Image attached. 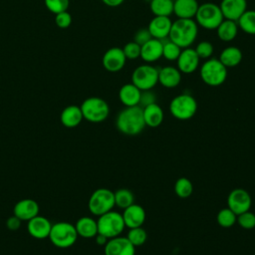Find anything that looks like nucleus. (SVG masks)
<instances>
[{"label": "nucleus", "mask_w": 255, "mask_h": 255, "mask_svg": "<svg viewBox=\"0 0 255 255\" xmlns=\"http://www.w3.org/2000/svg\"><path fill=\"white\" fill-rule=\"evenodd\" d=\"M116 126L118 129L127 135H136L145 127L142 108L139 106L126 107L117 116Z\"/></svg>", "instance_id": "obj_1"}, {"label": "nucleus", "mask_w": 255, "mask_h": 255, "mask_svg": "<svg viewBox=\"0 0 255 255\" xmlns=\"http://www.w3.org/2000/svg\"><path fill=\"white\" fill-rule=\"evenodd\" d=\"M198 25L194 19H179L172 21L168 39L181 49L191 47L198 36Z\"/></svg>", "instance_id": "obj_2"}, {"label": "nucleus", "mask_w": 255, "mask_h": 255, "mask_svg": "<svg viewBox=\"0 0 255 255\" xmlns=\"http://www.w3.org/2000/svg\"><path fill=\"white\" fill-rule=\"evenodd\" d=\"M227 68L218 58L207 59L199 66V76L201 81L209 87H219L227 79Z\"/></svg>", "instance_id": "obj_3"}, {"label": "nucleus", "mask_w": 255, "mask_h": 255, "mask_svg": "<svg viewBox=\"0 0 255 255\" xmlns=\"http://www.w3.org/2000/svg\"><path fill=\"white\" fill-rule=\"evenodd\" d=\"M223 15L218 4L213 2H205L199 4L194 20L198 27L205 30H216L223 21Z\"/></svg>", "instance_id": "obj_4"}, {"label": "nucleus", "mask_w": 255, "mask_h": 255, "mask_svg": "<svg viewBox=\"0 0 255 255\" xmlns=\"http://www.w3.org/2000/svg\"><path fill=\"white\" fill-rule=\"evenodd\" d=\"M48 238L58 248H69L77 241L78 233L75 225L70 222L60 221L52 224Z\"/></svg>", "instance_id": "obj_5"}, {"label": "nucleus", "mask_w": 255, "mask_h": 255, "mask_svg": "<svg viewBox=\"0 0 255 255\" xmlns=\"http://www.w3.org/2000/svg\"><path fill=\"white\" fill-rule=\"evenodd\" d=\"M169 112L173 118L179 121H187L196 114L197 102L190 94H179L170 101Z\"/></svg>", "instance_id": "obj_6"}, {"label": "nucleus", "mask_w": 255, "mask_h": 255, "mask_svg": "<svg viewBox=\"0 0 255 255\" xmlns=\"http://www.w3.org/2000/svg\"><path fill=\"white\" fill-rule=\"evenodd\" d=\"M83 118L91 123L104 122L110 115L109 104L102 98H87L80 106Z\"/></svg>", "instance_id": "obj_7"}, {"label": "nucleus", "mask_w": 255, "mask_h": 255, "mask_svg": "<svg viewBox=\"0 0 255 255\" xmlns=\"http://www.w3.org/2000/svg\"><path fill=\"white\" fill-rule=\"evenodd\" d=\"M97 224L98 233L109 239L120 236L126 227L123 215L114 210L100 215L97 220Z\"/></svg>", "instance_id": "obj_8"}, {"label": "nucleus", "mask_w": 255, "mask_h": 255, "mask_svg": "<svg viewBox=\"0 0 255 255\" xmlns=\"http://www.w3.org/2000/svg\"><path fill=\"white\" fill-rule=\"evenodd\" d=\"M116 206L115 194L111 189L101 187L96 189L90 196L88 208L90 212L96 216L107 213Z\"/></svg>", "instance_id": "obj_9"}, {"label": "nucleus", "mask_w": 255, "mask_h": 255, "mask_svg": "<svg viewBox=\"0 0 255 255\" xmlns=\"http://www.w3.org/2000/svg\"><path fill=\"white\" fill-rule=\"evenodd\" d=\"M131 83L140 91L152 90L158 84V69L147 63L137 66L131 73Z\"/></svg>", "instance_id": "obj_10"}, {"label": "nucleus", "mask_w": 255, "mask_h": 255, "mask_svg": "<svg viewBox=\"0 0 255 255\" xmlns=\"http://www.w3.org/2000/svg\"><path fill=\"white\" fill-rule=\"evenodd\" d=\"M252 199L250 194L243 188H235L230 191L227 197V207L236 215L250 210Z\"/></svg>", "instance_id": "obj_11"}, {"label": "nucleus", "mask_w": 255, "mask_h": 255, "mask_svg": "<svg viewBox=\"0 0 255 255\" xmlns=\"http://www.w3.org/2000/svg\"><path fill=\"white\" fill-rule=\"evenodd\" d=\"M127 63V58L123 48L112 47L108 49L102 58V64L105 70L110 73H118L124 69Z\"/></svg>", "instance_id": "obj_12"}, {"label": "nucleus", "mask_w": 255, "mask_h": 255, "mask_svg": "<svg viewBox=\"0 0 255 255\" xmlns=\"http://www.w3.org/2000/svg\"><path fill=\"white\" fill-rule=\"evenodd\" d=\"M176 62V68L181 74L189 75L194 73L200 66V58L194 48L188 47L181 50Z\"/></svg>", "instance_id": "obj_13"}, {"label": "nucleus", "mask_w": 255, "mask_h": 255, "mask_svg": "<svg viewBox=\"0 0 255 255\" xmlns=\"http://www.w3.org/2000/svg\"><path fill=\"white\" fill-rule=\"evenodd\" d=\"M105 255H135V247L127 237L117 236L108 240L105 245Z\"/></svg>", "instance_id": "obj_14"}, {"label": "nucleus", "mask_w": 255, "mask_h": 255, "mask_svg": "<svg viewBox=\"0 0 255 255\" xmlns=\"http://www.w3.org/2000/svg\"><path fill=\"white\" fill-rule=\"evenodd\" d=\"M172 20L168 16H153L147 24V30L154 39L164 41L168 39Z\"/></svg>", "instance_id": "obj_15"}, {"label": "nucleus", "mask_w": 255, "mask_h": 255, "mask_svg": "<svg viewBox=\"0 0 255 255\" xmlns=\"http://www.w3.org/2000/svg\"><path fill=\"white\" fill-rule=\"evenodd\" d=\"M28 233L36 239H45L49 237L52 223L44 216L36 215L29 221H27Z\"/></svg>", "instance_id": "obj_16"}, {"label": "nucleus", "mask_w": 255, "mask_h": 255, "mask_svg": "<svg viewBox=\"0 0 255 255\" xmlns=\"http://www.w3.org/2000/svg\"><path fill=\"white\" fill-rule=\"evenodd\" d=\"M247 0H221L219 7L223 18L237 21L247 10Z\"/></svg>", "instance_id": "obj_17"}, {"label": "nucleus", "mask_w": 255, "mask_h": 255, "mask_svg": "<svg viewBox=\"0 0 255 255\" xmlns=\"http://www.w3.org/2000/svg\"><path fill=\"white\" fill-rule=\"evenodd\" d=\"M122 215L124 218L125 225L128 229L142 226L146 217L145 210L143 209V207L135 203H132L128 207L125 208Z\"/></svg>", "instance_id": "obj_18"}, {"label": "nucleus", "mask_w": 255, "mask_h": 255, "mask_svg": "<svg viewBox=\"0 0 255 255\" xmlns=\"http://www.w3.org/2000/svg\"><path fill=\"white\" fill-rule=\"evenodd\" d=\"M163 41L151 38L146 43L141 45L140 59L147 64H152L162 58Z\"/></svg>", "instance_id": "obj_19"}, {"label": "nucleus", "mask_w": 255, "mask_h": 255, "mask_svg": "<svg viewBox=\"0 0 255 255\" xmlns=\"http://www.w3.org/2000/svg\"><path fill=\"white\" fill-rule=\"evenodd\" d=\"M39 213V204L30 198L19 200L14 208L13 214L22 221H29Z\"/></svg>", "instance_id": "obj_20"}, {"label": "nucleus", "mask_w": 255, "mask_h": 255, "mask_svg": "<svg viewBox=\"0 0 255 255\" xmlns=\"http://www.w3.org/2000/svg\"><path fill=\"white\" fill-rule=\"evenodd\" d=\"M182 74L174 66H164L158 69V84L166 89L176 88L181 82Z\"/></svg>", "instance_id": "obj_21"}, {"label": "nucleus", "mask_w": 255, "mask_h": 255, "mask_svg": "<svg viewBox=\"0 0 255 255\" xmlns=\"http://www.w3.org/2000/svg\"><path fill=\"white\" fill-rule=\"evenodd\" d=\"M198 7L197 0H173V14L179 19H194Z\"/></svg>", "instance_id": "obj_22"}, {"label": "nucleus", "mask_w": 255, "mask_h": 255, "mask_svg": "<svg viewBox=\"0 0 255 255\" xmlns=\"http://www.w3.org/2000/svg\"><path fill=\"white\" fill-rule=\"evenodd\" d=\"M140 94L141 91L137 87L132 83H128L121 87L119 91V99L125 107H134L139 104Z\"/></svg>", "instance_id": "obj_23"}, {"label": "nucleus", "mask_w": 255, "mask_h": 255, "mask_svg": "<svg viewBox=\"0 0 255 255\" xmlns=\"http://www.w3.org/2000/svg\"><path fill=\"white\" fill-rule=\"evenodd\" d=\"M83 119L84 118H83L81 108L77 105H70L66 107L60 115L61 124L64 127L70 128L78 127L83 121Z\"/></svg>", "instance_id": "obj_24"}, {"label": "nucleus", "mask_w": 255, "mask_h": 255, "mask_svg": "<svg viewBox=\"0 0 255 255\" xmlns=\"http://www.w3.org/2000/svg\"><path fill=\"white\" fill-rule=\"evenodd\" d=\"M142 114H143L144 124L149 128L159 127L162 124L164 119L163 110L156 103L142 108Z\"/></svg>", "instance_id": "obj_25"}, {"label": "nucleus", "mask_w": 255, "mask_h": 255, "mask_svg": "<svg viewBox=\"0 0 255 255\" xmlns=\"http://www.w3.org/2000/svg\"><path fill=\"white\" fill-rule=\"evenodd\" d=\"M216 35L222 42H232L238 35L239 27L236 21L223 19V21L216 28Z\"/></svg>", "instance_id": "obj_26"}, {"label": "nucleus", "mask_w": 255, "mask_h": 255, "mask_svg": "<svg viewBox=\"0 0 255 255\" xmlns=\"http://www.w3.org/2000/svg\"><path fill=\"white\" fill-rule=\"evenodd\" d=\"M243 59V54L240 48L236 46H227L219 54L218 60L228 69L238 66Z\"/></svg>", "instance_id": "obj_27"}, {"label": "nucleus", "mask_w": 255, "mask_h": 255, "mask_svg": "<svg viewBox=\"0 0 255 255\" xmlns=\"http://www.w3.org/2000/svg\"><path fill=\"white\" fill-rule=\"evenodd\" d=\"M78 236L83 238H95L98 234L97 220L90 216H83L79 218L75 224Z\"/></svg>", "instance_id": "obj_28"}, {"label": "nucleus", "mask_w": 255, "mask_h": 255, "mask_svg": "<svg viewBox=\"0 0 255 255\" xmlns=\"http://www.w3.org/2000/svg\"><path fill=\"white\" fill-rule=\"evenodd\" d=\"M236 22L239 30L247 35H255V10L247 9Z\"/></svg>", "instance_id": "obj_29"}, {"label": "nucleus", "mask_w": 255, "mask_h": 255, "mask_svg": "<svg viewBox=\"0 0 255 255\" xmlns=\"http://www.w3.org/2000/svg\"><path fill=\"white\" fill-rule=\"evenodd\" d=\"M149 9L153 16H168L173 14V0H149Z\"/></svg>", "instance_id": "obj_30"}, {"label": "nucleus", "mask_w": 255, "mask_h": 255, "mask_svg": "<svg viewBox=\"0 0 255 255\" xmlns=\"http://www.w3.org/2000/svg\"><path fill=\"white\" fill-rule=\"evenodd\" d=\"M114 194H115V204L122 209H125L129 205H131L132 203H134L133 193L129 189L120 188L116 192H114Z\"/></svg>", "instance_id": "obj_31"}, {"label": "nucleus", "mask_w": 255, "mask_h": 255, "mask_svg": "<svg viewBox=\"0 0 255 255\" xmlns=\"http://www.w3.org/2000/svg\"><path fill=\"white\" fill-rule=\"evenodd\" d=\"M193 191V185L187 177H179L174 183V192L180 198H187Z\"/></svg>", "instance_id": "obj_32"}, {"label": "nucleus", "mask_w": 255, "mask_h": 255, "mask_svg": "<svg viewBox=\"0 0 255 255\" xmlns=\"http://www.w3.org/2000/svg\"><path fill=\"white\" fill-rule=\"evenodd\" d=\"M216 220L221 227L229 228L236 223L237 215L231 209H229L228 207H225L219 210L216 216Z\"/></svg>", "instance_id": "obj_33"}, {"label": "nucleus", "mask_w": 255, "mask_h": 255, "mask_svg": "<svg viewBox=\"0 0 255 255\" xmlns=\"http://www.w3.org/2000/svg\"><path fill=\"white\" fill-rule=\"evenodd\" d=\"M181 48L170 41L169 39H166L163 41V47H162V58H164L166 61L169 62H175L181 52Z\"/></svg>", "instance_id": "obj_34"}, {"label": "nucleus", "mask_w": 255, "mask_h": 255, "mask_svg": "<svg viewBox=\"0 0 255 255\" xmlns=\"http://www.w3.org/2000/svg\"><path fill=\"white\" fill-rule=\"evenodd\" d=\"M127 238L129 240V242L134 246H141L145 243L147 239V233L145 229H143L141 226L140 227H134L130 228L128 232Z\"/></svg>", "instance_id": "obj_35"}, {"label": "nucleus", "mask_w": 255, "mask_h": 255, "mask_svg": "<svg viewBox=\"0 0 255 255\" xmlns=\"http://www.w3.org/2000/svg\"><path fill=\"white\" fill-rule=\"evenodd\" d=\"M196 54L200 58V60H207L212 58V55L214 53V46L211 42L207 40H202L198 42L194 48Z\"/></svg>", "instance_id": "obj_36"}, {"label": "nucleus", "mask_w": 255, "mask_h": 255, "mask_svg": "<svg viewBox=\"0 0 255 255\" xmlns=\"http://www.w3.org/2000/svg\"><path fill=\"white\" fill-rule=\"evenodd\" d=\"M140 49H141V46L136 42H134L133 40L128 42L123 47V51L127 60H131V61L140 58Z\"/></svg>", "instance_id": "obj_37"}, {"label": "nucleus", "mask_w": 255, "mask_h": 255, "mask_svg": "<svg viewBox=\"0 0 255 255\" xmlns=\"http://www.w3.org/2000/svg\"><path fill=\"white\" fill-rule=\"evenodd\" d=\"M243 229H253L255 227V214L250 210L237 215L236 221Z\"/></svg>", "instance_id": "obj_38"}, {"label": "nucleus", "mask_w": 255, "mask_h": 255, "mask_svg": "<svg viewBox=\"0 0 255 255\" xmlns=\"http://www.w3.org/2000/svg\"><path fill=\"white\" fill-rule=\"evenodd\" d=\"M46 8L54 14L67 11L70 0H44Z\"/></svg>", "instance_id": "obj_39"}, {"label": "nucleus", "mask_w": 255, "mask_h": 255, "mask_svg": "<svg viewBox=\"0 0 255 255\" xmlns=\"http://www.w3.org/2000/svg\"><path fill=\"white\" fill-rule=\"evenodd\" d=\"M55 23L59 28L66 29L72 24V16L71 14L67 11H63L60 13L55 14Z\"/></svg>", "instance_id": "obj_40"}, {"label": "nucleus", "mask_w": 255, "mask_h": 255, "mask_svg": "<svg viewBox=\"0 0 255 255\" xmlns=\"http://www.w3.org/2000/svg\"><path fill=\"white\" fill-rule=\"evenodd\" d=\"M154 103H156V95L151 90L141 91L139 104H138L139 107L144 108V107H146L148 105H151V104H154Z\"/></svg>", "instance_id": "obj_41"}, {"label": "nucleus", "mask_w": 255, "mask_h": 255, "mask_svg": "<svg viewBox=\"0 0 255 255\" xmlns=\"http://www.w3.org/2000/svg\"><path fill=\"white\" fill-rule=\"evenodd\" d=\"M152 37L149 33V31L147 30V28H140L138 29L133 36V41L136 42L137 44H139L140 46L143 45L144 43H146L148 40H150Z\"/></svg>", "instance_id": "obj_42"}, {"label": "nucleus", "mask_w": 255, "mask_h": 255, "mask_svg": "<svg viewBox=\"0 0 255 255\" xmlns=\"http://www.w3.org/2000/svg\"><path fill=\"white\" fill-rule=\"evenodd\" d=\"M21 222H22V220H20L17 216H15V215L13 214V216H11V217H9V218L7 219V221H6V226H7V228H8L9 230L14 231V230H17V229L20 228Z\"/></svg>", "instance_id": "obj_43"}, {"label": "nucleus", "mask_w": 255, "mask_h": 255, "mask_svg": "<svg viewBox=\"0 0 255 255\" xmlns=\"http://www.w3.org/2000/svg\"><path fill=\"white\" fill-rule=\"evenodd\" d=\"M101 1L105 5H107L109 7H113V8L119 7V6H121L125 2V0H101Z\"/></svg>", "instance_id": "obj_44"}, {"label": "nucleus", "mask_w": 255, "mask_h": 255, "mask_svg": "<svg viewBox=\"0 0 255 255\" xmlns=\"http://www.w3.org/2000/svg\"><path fill=\"white\" fill-rule=\"evenodd\" d=\"M95 239H96V243H97L98 245H102V246H105L106 243H107L108 240H109V238H107L106 236H104V235H102V234H100V233H98V234L95 236Z\"/></svg>", "instance_id": "obj_45"}, {"label": "nucleus", "mask_w": 255, "mask_h": 255, "mask_svg": "<svg viewBox=\"0 0 255 255\" xmlns=\"http://www.w3.org/2000/svg\"><path fill=\"white\" fill-rule=\"evenodd\" d=\"M103 255H105V254H103Z\"/></svg>", "instance_id": "obj_46"}, {"label": "nucleus", "mask_w": 255, "mask_h": 255, "mask_svg": "<svg viewBox=\"0 0 255 255\" xmlns=\"http://www.w3.org/2000/svg\"><path fill=\"white\" fill-rule=\"evenodd\" d=\"M254 255H255V254H254Z\"/></svg>", "instance_id": "obj_47"}]
</instances>
